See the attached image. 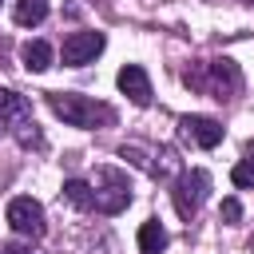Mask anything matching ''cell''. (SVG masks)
<instances>
[{
  "label": "cell",
  "instance_id": "2",
  "mask_svg": "<svg viewBox=\"0 0 254 254\" xmlns=\"http://www.w3.org/2000/svg\"><path fill=\"white\" fill-rule=\"evenodd\" d=\"M206 190H210V175H206L202 167H190V171H183V175L175 179V190H171V198H175V210H179L183 218H190V214L202 206Z\"/></svg>",
  "mask_w": 254,
  "mask_h": 254
},
{
  "label": "cell",
  "instance_id": "9",
  "mask_svg": "<svg viewBox=\"0 0 254 254\" xmlns=\"http://www.w3.org/2000/svg\"><path fill=\"white\" fill-rule=\"evenodd\" d=\"M20 60H24L28 71H48L52 67V44L48 40H28L20 48Z\"/></svg>",
  "mask_w": 254,
  "mask_h": 254
},
{
  "label": "cell",
  "instance_id": "11",
  "mask_svg": "<svg viewBox=\"0 0 254 254\" xmlns=\"http://www.w3.org/2000/svg\"><path fill=\"white\" fill-rule=\"evenodd\" d=\"M12 16H16V24H20V28H36V24L48 16V0H16Z\"/></svg>",
  "mask_w": 254,
  "mask_h": 254
},
{
  "label": "cell",
  "instance_id": "6",
  "mask_svg": "<svg viewBox=\"0 0 254 254\" xmlns=\"http://www.w3.org/2000/svg\"><path fill=\"white\" fill-rule=\"evenodd\" d=\"M115 83H119V91H123L135 107H147V103H151V75H147L139 64H123L119 75H115Z\"/></svg>",
  "mask_w": 254,
  "mask_h": 254
},
{
  "label": "cell",
  "instance_id": "13",
  "mask_svg": "<svg viewBox=\"0 0 254 254\" xmlns=\"http://www.w3.org/2000/svg\"><path fill=\"white\" fill-rule=\"evenodd\" d=\"M230 179H234V187L250 190V187H254V159H242V163L230 171Z\"/></svg>",
  "mask_w": 254,
  "mask_h": 254
},
{
  "label": "cell",
  "instance_id": "3",
  "mask_svg": "<svg viewBox=\"0 0 254 254\" xmlns=\"http://www.w3.org/2000/svg\"><path fill=\"white\" fill-rule=\"evenodd\" d=\"M8 226H12L20 238H40V234L48 230V222H44V206H40L36 198H28V194L12 198V202H8Z\"/></svg>",
  "mask_w": 254,
  "mask_h": 254
},
{
  "label": "cell",
  "instance_id": "5",
  "mask_svg": "<svg viewBox=\"0 0 254 254\" xmlns=\"http://www.w3.org/2000/svg\"><path fill=\"white\" fill-rule=\"evenodd\" d=\"M99 179L107 183V190H95V210H103V214H119L127 202H131V187H127V179L119 175V171H99Z\"/></svg>",
  "mask_w": 254,
  "mask_h": 254
},
{
  "label": "cell",
  "instance_id": "8",
  "mask_svg": "<svg viewBox=\"0 0 254 254\" xmlns=\"http://www.w3.org/2000/svg\"><path fill=\"white\" fill-rule=\"evenodd\" d=\"M206 71H210V91H214V99H230L238 87H242V75H238V67H234V60H214V64H206Z\"/></svg>",
  "mask_w": 254,
  "mask_h": 254
},
{
  "label": "cell",
  "instance_id": "16",
  "mask_svg": "<svg viewBox=\"0 0 254 254\" xmlns=\"http://www.w3.org/2000/svg\"><path fill=\"white\" fill-rule=\"evenodd\" d=\"M4 99H8V91H4V87H0V107H4Z\"/></svg>",
  "mask_w": 254,
  "mask_h": 254
},
{
  "label": "cell",
  "instance_id": "10",
  "mask_svg": "<svg viewBox=\"0 0 254 254\" xmlns=\"http://www.w3.org/2000/svg\"><path fill=\"white\" fill-rule=\"evenodd\" d=\"M139 250H143V254H163V250H167V230H163L159 218H147V222L139 226Z\"/></svg>",
  "mask_w": 254,
  "mask_h": 254
},
{
  "label": "cell",
  "instance_id": "15",
  "mask_svg": "<svg viewBox=\"0 0 254 254\" xmlns=\"http://www.w3.org/2000/svg\"><path fill=\"white\" fill-rule=\"evenodd\" d=\"M0 254H32V246H16L12 242V246H0Z\"/></svg>",
  "mask_w": 254,
  "mask_h": 254
},
{
  "label": "cell",
  "instance_id": "1",
  "mask_svg": "<svg viewBox=\"0 0 254 254\" xmlns=\"http://www.w3.org/2000/svg\"><path fill=\"white\" fill-rule=\"evenodd\" d=\"M48 107L52 115H60L67 127H111L115 123V107L99 103V99H87V95H71V91H52L48 95Z\"/></svg>",
  "mask_w": 254,
  "mask_h": 254
},
{
  "label": "cell",
  "instance_id": "12",
  "mask_svg": "<svg viewBox=\"0 0 254 254\" xmlns=\"http://www.w3.org/2000/svg\"><path fill=\"white\" fill-rule=\"evenodd\" d=\"M64 198H67L71 206H79V210H91V206H95V190H91L83 179H67V183H64Z\"/></svg>",
  "mask_w": 254,
  "mask_h": 254
},
{
  "label": "cell",
  "instance_id": "14",
  "mask_svg": "<svg viewBox=\"0 0 254 254\" xmlns=\"http://www.w3.org/2000/svg\"><path fill=\"white\" fill-rule=\"evenodd\" d=\"M218 214H222V222H238L242 218V202L238 198H222V210Z\"/></svg>",
  "mask_w": 254,
  "mask_h": 254
},
{
  "label": "cell",
  "instance_id": "4",
  "mask_svg": "<svg viewBox=\"0 0 254 254\" xmlns=\"http://www.w3.org/2000/svg\"><path fill=\"white\" fill-rule=\"evenodd\" d=\"M103 48H107L103 32H71V36L64 40V64H67V67H83V64H91Z\"/></svg>",
  "mask_w": 254,
  "mask_h": 254
},
{
  "label": "cell",
  "instance_id": "7",
  "mask_svg": "<svg viewBox=\"0 0 254 254\" xmlns=\"http://www.w3.org/2000/svg\"><path fill=\"white\" fill-rule=\"evenodd\" d=\"M179 127H183V135H187L190 143H198L202 151H210V147L222 143V123L210 119V115H183Z\"/></svg>",
  "mask_w": 254,
  "mask_h": 254
}]
</instances>
